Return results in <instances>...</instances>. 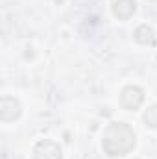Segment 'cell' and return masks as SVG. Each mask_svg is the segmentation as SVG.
Wrapping results in <instances>:
<instances>
[{
  "mask_svg": "<svg viewBox=\"0 0 157 159\" xmlns=\"http://www.w3.org/2000/svg\"><path fill=\"white\" fill-rule=\"evenodd\" d=\"M142 102H144V91L141 87L128 85V87L122 89V93H120V104H122L124 109L135 111V109H139L142 106Z\"/></svg>",
  "mask_w": 157,
  "mask_h": 159,
  "instance_id": "7a4b0ae2",
  "label": "cell"
},
{
  "mask_svg": "<svg viewBox=\"0 0 157 159\" xmlns=\"http://www.w3.org/2000/svg\"><path fill=\"white\" fill-rule=\"evenodd\" d=\"M22 113V107L19 104V100L11 98V96H4L0 100V119L2 122H11L17 120Z\"/></svg>",
  "mask_w": 157,
  "mask_h": 159,
  "instance_id": "277c9868",
  "label": "cell"
},
{
  "mask_svg": "<svg viewBox=\"0 0 157 159\" xmlns=\"http://www.w3.org/2000/svg\"><path fill=\"white\" fill-rule=\"evenodd\" d=\"M133 39L137 41L139 44H150L152 46V44H155V34H154V30L148 24H142V26H139L135 30Z\"/></svg>",
  "mask_w": 157,
  "mask_h": 159,
  "instance_id": "8992f818",
  "label": "cell"
},
{
  "mask_svg": "<svg viewBox=\"0 0 157 159\" xmlns=\"http://www.w3.org/2000/svg\"><path fill=\"white\" fill-rule=\"evenodd\" d=\"M61 148L57 143L50 141V139H44L35 144L34 148V159H61Z\"/></svg>",
  "mask_w": 157,
  "mask_h": 159,
  "instance_id": "3957f363",
  "label": "cell"
},
{
  "mask_svg": "<svg viewBox=\"0 0 157 159\" xmlns=\"http://www.w3.org/2000/svg\"><path fill=\"white\" fill-rule=\"evenodd\" d=\"M102 148L107 156L120 157L135 148V133L126 122H111L104 129Z\"/></svg>",
  "mask_w": 157,
  "mask_h": 159,
  "instance_id": "6da1fadb",
  "label": "cell"
},
{
  "mask_svg": "<svg viewBox=\"0 0 157 159\" xmlns=\"http://www.w3.org/2000/svg\"><path fill=\"white\" fill-rule=\"evenodd\" d=\"M142 120H144V126L146 128H152V129H157V104L150 106L144 115H142Z\"/></svg>",
  "mask_w": 157,
  "mask_h": 159,
  "instance_id": "52a82bcc",
  "label": "cell"
},
{
  "mask_svg": "<svg viewBox=\"0 0 157 159\" xmlns=\"http://www.w3.org/2000/svg\"><path fill=\"white\" fill-rule=\"evenodd\" d=\"M137 9L135 0H115L113 4V15L120 20H128Z\"/></svg>",
  "mask_w": 157,
  "mask_h": 159,
  "instance_id": "5b68a950",
  "label": "cell"
}]
</instances>
